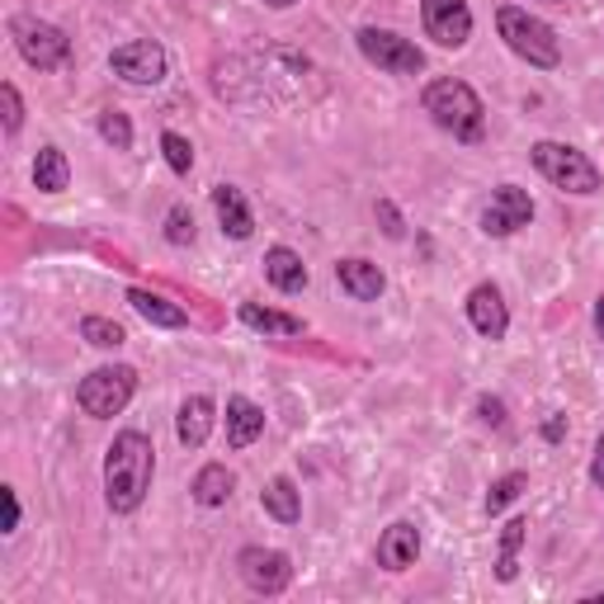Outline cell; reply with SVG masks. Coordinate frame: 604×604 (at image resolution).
Listing matches in <instances>:
<instances>
[{"mask_svg": "<svg viewBox=\"0 0 604 604\" xmlns=\"http://www.w3.org/2000/svg\"><path fill=\"white\" fill-rule=\"evenodd\" d=\"M591 482L604 492V430H600V440H595V459H591Z\"/></svg>", "mask_w": 604, "mask_h": 604, "instance_id": "e575fe53", "label": "cell"}, {"mask_svg": "<svg viewBox=\"0 0 604 604\" xmlns=\"http://www.w3.org/2000/svg\"><path fill=\"white\" fill-rule=\"evenodd\" d=\"M99 138H105L114 151H132V123L123 109H105L99 114Z\"/></svg>", "mask_w": 604, "mask_h": 604, "instance_id": "4316f807", "label": "cell"}, {"mask_svg": "<svg viewBox=\"0 0 604 604\" xmlns=\"http://www.w3.org/2000/svg\"><path fill=\"white\" fill-rule=\"evenodd\" d=\"M10 39H14V47H20V57L29 66H39V72H57V66L72 62V39H66L57 24L39 20V14H14Z\"/></svg>", "mask_w": 604, "mask_h": 604, "instance_id": "8992f818", "label": "cell"}, {"mask_svg": "<svg viewBox=\"0 0 604 604\" xmlns=\"http://www.w3.org/2000/svg\"><path fill=\"white\" fill-rule=\"evenodd\" d=\"M421 24L440 47H463L473 39V10H467V0H421Z\"/></svg>", "mask_w": 604, "mask_h": 604, "instance_id": "8fae6325", "label": "cell"}, {"mask_svg": "<svg viewBox=\"0 0 604 604\" xmlns=\"http://www.w3.org/2000/svg\"><path fill=\"white\" fill-rule=\"evenodd\" d=\"M33 184H39L43 194H62L66 184H72V161H66L62 147H39V157H33Z\"/></svg>", "mask_w": 604, "mask_h": 604, "instance_id": "603a6c76", "label": "cell"}, {"mask_svg": "<svg viewBox=\"0 0 604 604\" xmlns=\"http://www.w3.org/2000/svg\"><path fill=\"white\" fill-rule=\"evenodd\" d=\"M265 6H270V10H289L293 0H265Z\"/></svg>", "mask_w": 604, "mask_h": 604, "instance_id": "8d00e7d4", "label": "cell"}, {"mask_svg": "<svg viewBox=\"0 0 604 604\" xmlns=\"http://www.w3.org/2000/svg\"><path fill=\"white\" fill-rule=\"evenodd\" d=\"M0 500H6V529L0 533H14L20 529V496H14V486H0Z\"/></svg>", "mask_w": 604, "mask_h": 604, "instance_id": "d6a6232c", "label": "cell"}, {"mask_svg": "<svg viewBox=\"0 0 604 604\" xmlns=\"http://www.w3.org/2000/svg\"><path fill=\"white\" fill-rule=\"evenodd\" d=\"M213 213H217V227H223V237L231 241H250V231H256V217H250V204L237 184H213Z\"/></svg>", "mask_w": 604, "mask_h": 604, "instance_id": "9a60e30c", "label": "cell"}, {"mask_svg": "<svg viewBox=\"0 0 604 604\" xmlns=\"http://www.w3.org/2000/svg\"><path fill=\"white\" fill-rule=\"evenodd\" d=\"M161 151H165V165H171L175 175H190V171H194V147H190V138H180V132L165 128V132H161Z\"/></svg>", "mask_w": 604, "mask_h": 604, "instance_id": "83f0119b", "label": "cell"}, {"mask_svg": "<svg viewBox=\"0 0 604 604\" xmlns=\"http://www.w3.org/2000/svg\"><path fill=\"white\" fill-rule=\"evenodd\" d=\"M421 105H425V114L434 119V128L453 132L459 142H482L486 109H482V99H477V90L467 86V80H459V76L430 80L425 95H421Z\"/></svg>", "mask_w": 604, "mask_h": 604, "instance_id": "7a4b0ae2", "label": "cell"}, {"mask_svg": "<svg viewBox=\"0 0 604 604\" xmlns=\"http://www.w3.org/2000/svg\"><path fill=\"white\" fill-rule=\"evenodd\" d=\"M496 29H500V39H506L510 53L525 57L529 66H539V72H552V66L562 62L558 33H552V24H543L539 14H529L519 6H500L496 10Z\"/></svg>", "mask_w": 604, "mask_h": 604, "instance_id": "277c9868", "label": "cell"}, {"mask_svg": "<svg viewBox=\"0 0 604 604\" xmlns=\"http://www.w3.org/2000/svg\"><path fill=\"white\" fill-rule=\"evenodd\" d=\"M595 331H600V341H604V293L595 298Z\"/></svg>", "mask_w": 604, "mask_h": 604, "instance_id": "d590c367", "label": "cell"}, {"mask_svg": "<svg viewBox=\"0 0 604 604\" xmlns=\"http://www.w3.org/2000/svg\"><path fill=\"white\" fill-rule=\"evenodd\" d=\"M237 572L256 595H283L293 585V562H289V552H279V548H241Z\"/></svg>", "mask_w": 604, "mask_h": 604, "instance_id": "9c48e42d", "label": "cell"}, {"mask_svg": "<svg viewBox=\"0 0 604 604\" xmlns=\"http://www.w3.org/2000/svg\"><path fill=\"white\" fill-rule=\"evenodd\" d=\"M525 486H529L525 473H506V477H496V482H492V492H486V500H482V510H486V515H500L506 506H515Z\"/></svg>", "mask_w": 604, "mask_h": 604, "instance_id": "d4e9b609", "label": "cell"}, {"mask_svg": "<svg viewBox=\"0 0 604 604\" xmlns=\"http://www.w3.org/2000/svg\"><path fill=\"white\" fill-rule=\"evenodd\" d=\"M355 43H359L364 62H374L378 72H388V76H421L425 72V53L392 29H359Z\"/></svg>", "mask_w": 604, "mask_h": 604, "instance_id": "52a82bcc", "label": "cell"}, {"mask_svg": "<svg viewBox=\"0 0 604 604\" xmlns=\"http://www.w3.org/2000/svg\"><path fill=\"white\" fill-rule=\"evenodd\" d=\"M421 558V529L411 525V519H397V525L382 529L378 539V567L382 572H407Z\"/></svg>", "mask_w": 604, "mask_h": 604, "instance_id": "4fadbf2b", "label": "cell"}, {"mask_svg": "<svg viewBox=\"0 0 604 604\" xmlns=\"http://www.w3.org/2000/svg\"><path fill=\"white\" fill-rule=\"evenodd\" d=\"M231 492H237V477L227 473V463H204V467H198V477H194V486H190V496H194L204 510L227 506Z\"/></svg>", "mask_w": 604, "mask_h": 604, "instance_id": "d6986e66", "label": "cell"}, {"mask_svg": "<svg viewBox=\"0 0 604 604\" xmlns=\"http://www.w3.org/2000/svg\"><path fill=\"white\" fill-rule=\"evenodd\" d=\"M552 6H567V0H552Z\"/></svg>", "mask_w": 604, "mask_h": 604, "instance_id": "74e56055", "label": "cell"}, {"mask_svg": "<svg viewBox=\"0 0 604 604\" xmlns=\"http://www.w3.org/2000/svg\"><path fill=\"white\" fill-rule=\"evenodd\" d=\"M0 114H6V138H14V132L24 128V99H20V90L10 86H0Z\"/></svg>", "mask_w": 604, "mask_h": 604, "instance_id": "f546056e", "label": "cell"}, {"mask_svg": "<svg viewBox=\"0 0 604 604\" xmlns=\"http://www.w3.org/2000/svg\"><path fill=\"white\" fill-rule=\"evenodd\" d=\"M165 241H171V246H190L194 241V213L184 204H175L171 213H165Z\"/></svg>", "mask_w": 604, "mask_h": 604, "instance_id": "f1b7e54d", "label": "cell"}, {"mask_svg": "<svg viewBox=\"0 0 604 604\" xmlns=\"http://www.w3.org/2000/svg\"><path fill=\"white\" fill-rule=\"evenodd\" d=\"M217 425V401L208 392H194V397H184L180 401V416H175V434H180V444L184 449H204L208 444V434Z\"/></svg>", "mask_w": 604, "mask_h": 604, "instance_id": "5bb4252c", "label": "cell"}, {"mask_svg": "<svg viewBox=\"0 0 604 604\" xmlns=\"http://www.w3.org/2000/svg\"><path fill=\"white\" fill-rule=\"evenodd\" d=\"M265 279H270L279 293H302L308 289V265H302L293 246H270L265 250Z\"/></svg>", "mask_w": 604, "mask_h": 604, "instance_id": "ac0fdd59", "label": "cell"}, {"mask_svg": "<svg viewBox=\"0 0 604 604\" xmlns=\"http://www.w3.org/2000/svg\"><path fill=\"white\" fill-rule=\"evenodd\" d=\"M543 440H548V444H562V440H567V416H562V411H552L548 421H543Z\"/></svg>", "mask_w": 604, "mask_h": 604, "instance_id": "836d02e7", "label": "cell"}, {"mask_svg": "<svg viewBox=\"0 0 604 604\" xmlns=\"http://www.w3.org/2000/svg\"><path fill=\"white\" fill-rule=\"evenodd\" d=\"M335 279H341V289L355 298V302H378L382 289H388V279H382V270L374 260H359V256H349L335 265Z\"/></svg>", "mask_w": 604, "mask_h": 604, "instance_id": "2e32d148", "label": "cell"}, {"mask_svg": "<svg viewBox=\"0 0 604 604\" xmlns=\"http://www.w3.org/2000/svg\"><path fill=\"white\" fill-rule=\"evenodd\" d=\"M80 341L95 345V349H119L128 335L119 322H109V316H86V322H80Z\"/></svg>", "mask_w": 604, "mask_h": 604, "instance_id": "484cf974", "label": "cell"}, {"mask_svg": "<svg viewBox=\"0 0 604 604\" xmlns=\"http://www.w3.org/2000/svg\"><path fill=\"white\" fill-rule=\"evenodd\" d=\"M378 217H382V231H388L392 241H401V237H407V223H401V213L388 204V198H378Z\"/></svg>", "mask_w": 604, "mask_h": 604, "instance_id": "1f68e13d", "label": "cell"}, {"mask_svg": "<svg viewBox=\"0 0 604 604\" xmlns=\"http://www.w3.org/2000/svg\"><path fill=\"white\" fill-rule=\"evenodd\" d=\"M467 322H473V331L486 335V341H506L510 312H506V298H500L496 283H477V289L467 293Z\"/></svg>", "mask_w": 604, "mask_h": 604, "instance_id": "7c38bea8", "label": "cell"}, {"mask_svg": "<svg viewBox=\"0 0 604 604\" xmlns=\"http://www.w3.org/2000/svg\"><path fill=\"white\" fill-rule=\"evenodd\" d=\"M529 161H533V171H539L552 190H562V194H600L604 190L600 165L585 157V151L567 147V142H548V138L533 142Z\"/></svg>", "mask_w": 604, "mask_h": 604, "instance_id": "3957f363", "label": "cell"}, {"mask_svg": "<svg viewBox=\"0 0 604 604\" xmlns=\"http://www.w3.org/2000/svg\"><path fill=\"white\" fill-rule=\"evenodd\" d=\"M109 66L128 86H161L165 72H171V57H165V47L157 39H132L123 47H114Z\"/></svg>", "mask_w": 604, "mask_h": 604, "instance_id": "ba28073f", "label": "cell"}, {"mask_svg": "<svg viewBox=\"0 0 604 604\" xmlns=\"http://www.w3.org/2000/svg\"><path fill=\"white\" fill-rule=\"evenodd\" d=\"M157 473V444L142 430H119L105 453V500L114 515H132L151 492Z\"/></svg>", "mask_w": 604, "mask_h": 604, "instance_id": "6da1fadb", "label": "cell"}, {"mask_svg": "<svg viewBox=\"0 0 604 604\" xmlns=\"http://www.w3.org/2000/svg\"><path fill=\"white\" fill-rule=\"evenodd\" d=\"M533 223V198L519 190V184H500V190L492 194V204L482 208V231L486 237H515L519 227Z\"/></svg>", "mask_w": 604, "mask_h": 604, "instance_id": "30bf717a", "label": "cell"}, {"mask_svg": "<svg viewBox=\"0 0 604 604\" xmlns=\"http://www.w3.org/2000/svg\"><path fill=\"white\" fill-rule=\"evenodd\" d=\"M477 416H482V425H492V430H506V401L500 397H477Z\"/></svg>", "mask_w": 604, "mask_h": 604, "instance_id": "4dcf8cb0", "label": "cell"}, {"mask_svg": "<svg viewBox=\"0 0 604 604\" xmlns=\"http://www.w3.org/2000/svg\"><path fill=\"white\" fill-rule=\"evenodd\" d=\"M128 302H132V312H138L142 322H151V326H165V331H175V326H184V322H190L180 302L161 298V293H151V289H128Z\"/></svg>", "mask_w": 604, "mask_h": 604, "instance_id": "44dd1931", "label": "cell"}, {"mask_svg": "<svg viewBox=\"0 0 604 604\" xmlns=\"http://www.w3.org/2000/svg\"><path fill=\"white\" fill-rule=\"evenodd\" d=\"M132 392H138V368L105 364V368H95V374L80 378L76 401H80V411H86L90 421H109V416H119L128 407Z\"/></svg>", "mask_w": 604, "mask_h": 604, "instance_id": "5b68a950", "label": "cell"}, {"mask_svg": "<svg viewBox=\"0 0 604 604\" xmlns=\"http://www.w3.org/2000/svg\"><path fill=\"white\" fill-rule=\"evenodd\" d=\"M241 326L260 331V335H279V341H293L302 335V316H289V312H274V308H260V302H241Z\"/></svg>", "mask_w": 604, "mask_h": 604, "instance_id": "7402d4cb", "label": "cell"}, {"mask_svg": "<svg viewBox=\"0 0 604 604\" xmlns=\"http://www.w3.org/2000/svg\"><path fill=\"white\" fill-rule=\"evenodd\" d=\"M265 434V411L250 397H227V449H250Z\"/></svg>", "mask_w": 604, "mask_h": 604, "instance_id": "e0dca14e", "label": "cell"}, {"mask_svg": "<svg viewBox=\"0 0 604 604\" xmlns=\"http://www.w3.org/2000/svg\"><path fill=\"white\" fill-rule=\"evenodd\" d=\"M260 506L270 519H279V525H298L302 519V492L293 486V477H270L260 492Z\"/></svg>", "mask_w": 604, "mask_h": 604, "instance_id": "ffe728a7", "label": "cell"}, {"mask_svg": "<svg viewBox=\"0 0 604 604\" xmlns=\"http://www.w3.org/2000/svg\"><path fill=\"white\" fill-rule=\"evenodd\" d=\"M525 533H529V519H510V525L500 529L496 581H515V576H519V548H525Z\"/></svg>", "mask_w": 604, "mask_h": 604, "instance_id": "cb8c5ba5", "label": "cell"}]
</instances>
